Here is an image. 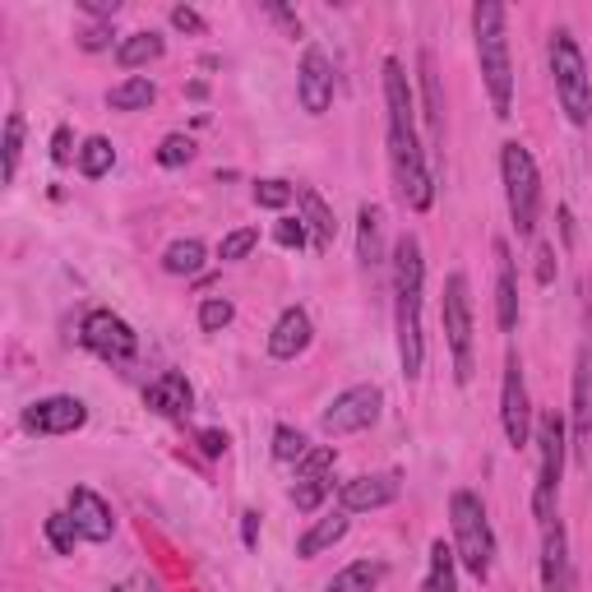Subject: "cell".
Masks as SVG:
<instances>
[{"label":"cell","mask_w":592,"mask_h":592,"mask_svg":"<svg viewBox=\"0 0 592 592\" xmlns=\"http://www.w3.org/2000/svg\"><path fill=\"white\" fill-rule=\"evenodd\" d=\"M384 107H389V163H393V181H399V194L407 209L426 213L436 204V181L426 171V153L417 144V107H412V88H407V74L403 66L384 61Z\"/></svg>","instance_id":"cell-1"},{"label":"cell","mask_w":592,"mask_h":592,"mask_svg":"<svg viewBox=\"0 0 592 592\" xmlns=\"http://www.w3.org/2000/svg\"><path fill=\"white\" fill-rule=\"evenodd\" d=\"M472 33H477V61H482V79H486L490 107H496V116L505 121L509 107H514V66H509L505 5H496V0L472 5Z\"/></svg>","instance_id":"cell-2"},{"label":"cell","mask_w":592,"mask_h":592,"mask_svg":"<svg viewBox=\"0 0 592 592\" xmlns=\"http://www.w3.org/2000/svg\"><path fill=\"white\" fill-rule=\"evenodd\" d=\"M449 523H453V550L467 565L472 579L490 575V560H496V532H490L486 505L472 490H453L449 496Z\"/></svg>","instance_id":"cell-3"},{"label":"cell","mask_w":592,"mask_h":592,"mask_svg":"<svg viewBox=\"0 0 592 592\" xmlns=\"http://www.w3.org/2000/svg\"><path fill=\"white\" fill-rule=\"evenodd\" d=\"M500 176H505V200H509L514 232L532 236V232H537V218H542V176H537L532 153L519 140H509L500 149Z\"/></svg>","instance_id":"cell-4"},{"label":"cell","mask_w":592,"mask_h":592,"mask_svg":"<svg viewBox=\"0 0 592 592\" xmlns=\"http://www.w3.org/2000/svg\"><path fill=\"white\" fill-rule=\"evenodd\" d=\"M550 74H556V93H560V107L575 126L592 121V79L583 66V51L579 43L569 37V28L550 33Z\"/></svg>","instance_id":"cell-5"},{"label":"cell","mask_w":592,"mask_h":592,"mask_svg":"<svg viewBox=\"0 0 592 592\" xmlns=\"http://www.w3.org/2000/svg\"><path fill=\"white\" fill-rule=\"evenodd\" d=\"M537 490H532V514H537V523L546 528L550 519H556V500H560V477H565V417L560 412H542L537 417Z\"/></svg>","instance_id":"cell-6"},{"label":"cell","mask_w":592,"mask_h":592,"mask_svg":"<svg viewBox=\"0 0 592 592\" xmlns=\"http://www.w3.org/2000/svg\"><path fill=\"white\" fill-rule=\"evenodd\" d=\"M380 412H384V393H380V384H352V389H343L339 399L324 407L320 430H324L329 440L357 436V430H370L375 422H380Z\"/></svg>","instance_id":"cell-7"},{"label":"cell","mask_w":592,"mask_h":592,"mask_svg":"<svg viewBox=\"0 0 592 592\" xmlns=\"http://www.w3.org/2000/svg\"><path fill=\"white\" fill-rule=\"evenodd\" d=\"M445 339H449V352H453V375H459V384L472 380V301H467V279L463 273H449L445 279Z\"/></svg>","instance_id":"cell-8"},{"label":"cell","mask_w":592,"mask_h":592,"mask_svg":"<svg viewBox=\"0 0 592 592\" xmlns=\"http://www.w3.org/2000/svg\"><path fill=\"white\" fill-rule=\"evenodd\" d=\"M84 347L97 352L103 362H134V352H140V339H134V329L121 320L116 310H88L84 315Z\"/></svg>","instance_id":"cell-9"},{"label":"cell","mask_w":592,"mask_h":592,"mask_svg":"<svg viewBox=\"0 0 592 592\" xmlns=\"http://www.w3.org/2000/svg\"><path fill=\"white\" fill-rule=\"evenodd\" d=\"M500 422L505 436L514 449H523L532 440V403H528V384H523V362L519 352L505 357V384H500Z\"/></svg>","instance_id":"cell-10"},{"label":"cell","mask_w":592,"mask_h":592,"mask_svg":"<svg viewBox=\"0 0 592 592\" xmlns=\"http://www.w3.org/2000/svg\"><path fill=\"white\" fill-rule=\"evenodd\" d=\"M569 426H575V453H579V463H588L592 459V347H579V362H575Z\"/></svg>","instance_id":"cell-11"},{"label":"cell","mask_w":592,"mask_h":592,"mask_svg":"<svg viewBox=\"0 0 592 592\" xmlns=\"http://www.w3.org/2000/svg\"><path fill=\"white\" fill-rule=\"evenodd\" d=\"M399 472H370V477H347L339 486V505H343V514H366V509H384L399 500Z\"/></svg>","instance_id":"cell-12"},{"label":"cell","mask_w":592,"mask_h":592,"mask_svg":"<svg viewBox=\"0 0 592 592\" xmlns=\"http://www.w3.org/2000/svg\"><path fill=\"white\" fill-rule=\"evenodd\" d=\"M84 422H88V407L70 399V393H56V399H43L24 412V426L33 436H70V430H79Z\"/></svg>","instance_id":"cell-13"},{"label":"cell","mask_w":592,"mask_h":592,"mask_svg":"<svg viewBox=\"0 0 592 592\" xmlns=\"http://www.w3.org/2000/svg\"><path fill=\"white\" fill-rule=\"evenodd\" d=\"M296 97L310 116H324L333 103V66L320 47H306L301 56V70H296Z\"/></svg>","instance_id":"cell-14"},{"label":"cell","mask_w":592,"mask_h":592,"mask_svg":"<svg viewBox=\"0 0 592 592\" xmlns=\"http://www.w3.org/2000/svg\"><path fill=\"white\" fill-rule=\"evenodd\" d=\"M575 565H569V537L565 523L550 519L542 528V592H575Z\"/></svg>","instance_id":"cell-15"},{"label":"cell","mask_w":592,"mask_h":592,"mask_svg":"<svg viewBox=\"0 0 592 592\" xmlns=\"http://www.w3.org/2000/svg\"><path fill=\"white\" fill-rule=\"evenodd\" d=\"M66 514L74 519L79 532H84V542H107L111 532H116L111 505L97 496V490H88V486H74V490H70V509H66Z\"/></svg>","instance_id":"cell-16"},{"label":"cell","mask_w":592,"mask_h":592,"mask_svg":"<svg viewBox=\"0 0 592 592\" xmlns=\"http://www.w3.org/2000/svg\"><path fill=\"white\" fill-rule=\"evenodd\" d=\"M399 362L403 375L417 380L426 366V343H422V296H399Z\"/></svg>","instance_id":"cell-17"},{"label":"cell","mask_w":592,"mask_h":592,"mask_svg":"<svg viewBox=\"0 0 592 592\" xmlns=\"http://www.w3.org/2000/svg\"><path fill=\"white\" fill-rule=\"evenodd\" d=\"M310 339H315L310 315H306L301 306H287V310L279 315V324H273V333H269V357H273V362H296V357H301V352L310 347Z\"/></svg>","instance_id":"cell-18"},{"label":"cell","mask_w":592,"mask_h":592,"mask_svg":"<svg viewBox=\"0 0 592 592\" xmlns=\"http://www.w3.org/2000/svg\"><path fill=\"white\" fill-rule=\"evenodd\" d=\"M144 403L157 412V417H181V412H190V403H194V389L181 370H163L144 389Z\"/></svg>","instance_id":"cell-19"},{"label":"cell","mask_w":592,"mask_h":592,"mask_svg":"<svg viewBox=\"0 0 592 592\" xmlns=\"http://www.w3.org/2000/svg\"><path fill=\"white\" fill-rule=\"evenodd\" d=\"M296 204H301V223H306V232L315 236V250H329L333 241H339V218H333V209L324 204V194H320V190L296 186Z\"/></svg>","instance_id":"cell-20"},{"label":"cell","mask_w":592,"mask_h":592,"mask_svg":"<svg viewBox=\"0 0 592 592\" xmlns=\"http://www.w3.org/2000/svg\"><path fill=\"white\" fill-rule=\"evenodd\" d=\"M496 320L505 333L519 324V283H514V260H509L505 241H496Z\"/></svg>","instance_id":"cell-21"},{"label":"cell","mask_w":592,"mask_h":592,"mask_svg":"<svg viewBox=\"0 0 592 592\" xmlns=\"http://www.w3.org/2000/svg\"><path fill=\"white\" fill-rule=\"evenodd\" d=\"M357 254L366 269L384 264V213L375 204H362V213H357Z\"/></svg>","instance_id":"cell-22"},{"label":"cell","mask_w":592,"mask_h":592,"mask_svg":"<svg viewBox=\"0 0 592 592\" xmlns=\"http://www.w3.org/2000/svg\"><path fill=\"white\" fill-rule=\"evenodd\" d=\"M343 537H347V514H329V519L310 523V528L301 532V542H296V556H301V560H315L320 550L339 546Z\"/></svg>","instance_id":"cell-23"},{"label":"cell","mask_w":592,"mask_h":592,"mask_svg":"<svg viewBox=\"0 0 592 592\" xmlns=\"http://www.w3.org/2000/svg\"><path fill=\"white\" fill-rule=\"evenodd\" d=\"M422 592H459V550L445 537L430 542V575H426Z\"/></svg>","instance_id":"cell-24"},{"label":"cell","mask_w":592,"mask_h":592,"mask_svg":"<svg viewBox=\"0 0 592 592\" xmlns=\"http://www.w3.org/2000/svg\"><path fill=\"white\" fill-rule=\"evenodd\" d=\"M163 51H167V43L153 28L149 33H130V37L116 43V66H121V70H140V66H153Z\"/></svg>","instance_id":"cell-25"},{"label":"cell","mask_w":592,"mask_h":592,"mask_svg":"<svg viewBox=\"0 0 592 592\" xmlns=\"http://www.w3.org/2000/svg\"><path fill=\"white\" fill-rule=\"evenodd\" d=\"M153 97H157L153 79H144V74H126L121 84H111L107 107H111V111H149V107H153Z\"/></svg>","instance_id":"cell-26"},{"label":"cell","mask_w":592,"mask_h":592,"mask_svg":"<svg viewBox=\"0 0 592 592\" xmlns=\"http://www.w3.org/2000/svg\"><path fill=\"white\" fill-rule=\"evenodd\" d=\"M422 103H426L430 134H436V144H440V140H445V97H440V74H436V61H430V51H422Z\"/></svg>","instance_id":"cell-27"},{"label":"cell","mask_w":592,"mask_h":592,"mask_svg":"<svg viewBox=\"0 0 592 592\" xmlns=\"http://www.w3.org/2000/svg\"><path fill=\"white\" fill-rule=\"evenodd\" d=\"M380 583H384V565L380 560H357V565H347L329 579V592H375Z\"/></svg>","instance_id":"cell-28"},{"label":"cell","mask_w":592,"mask_h":592,"mask_svg":"<svg viewBox=\"0 0 592 592\" xmlns=\"http://www.w3.org/2000/svg\"><path fill=\"white\" fill-rule=\"evenodd\" d=\"M163 269L176 273V279H194V273L204 269V241H194V236H186V241H171L163 250Z\"/></svg>","instance_id":"cell-29"},{"label":"cell","mask_w":592,"mask_h":592,"mask_svg":"<svg viewBox=\"0 0 592 592\" xmlns=\"http://www.w3.org/2000/svg\"><path fill=\"white\" fill-rule=\"evenodd\" d=\"M111 163H116V149H111V140H103V134H93V140H84V149H79V171L93 176V181L107 176Z\"/></svg>","instance_id":"cell-30"},{"label":"cell","mask_w":592,"mask_h":592,"mask_svg":"<svg viewBox=\"0 0 592 592\" xmlns=\"http://www.w3.org/2000/svg\"><path fill=\"white\" fill-rule=\"evenodd\" d=\"M0 153H5V163H0V181H14V171H19V153H24V116H10V121H5V149H0Z\"/></svg>","instance_id":"cell-31"},{"label":"cell","mask_w":592,"mask_h":592,"mask_svg":"<svg viewBox=\"0 0 592 592\" xmlns=\"http://www.w3.org/2000/svg\"><path fill=\"white\" fill-rule=\"evenodd\" d=\"M310 453V445H306V436L296 426H273V459L279 463H301Z\"/></svg>","instance_id":"cell-32"},{"label":"cell","mask_w":592,"mask_h":592,"mask_svg":"<svg viewBox=\"0 0 592 592\" xmlns=\"http://www.w3.org/2000/svg\"><path fill=\"white\" fill-rule=\"evenodd\" d=\"M79 537H84V532L74 528L70 514H51V519H47V542H51L56 556H74V542H79Z\"/></svg>","instance_id":"cell-33"},{"label":"cell","mask_w":592,"mask_h":592,"mask_svg":"<svg viewBox=\"0 0 592 592\" xmlns=\"http://www.w3.org/2000/svg\"><path fill=\"white\" fill-rule=\"evenodd\" d=\"M324 496H329V477H296V486H292V500L301 514H315L324 505Z\"/></svg>","instance_id":"cell-34"},{"label":"cell","mask_w":592,"mask_h":592,"mask_svg":"<svg viewBox=\"0 0 592 592\" xmlns=\"http://www.w3.org/2000/svg\"><path fill=\"white\" fill-rule=\"evenodd\" d=\"M260 246V227H236V232H227L223 236V246H218V254L227 264H236V260H246V254Z\"/></svg>","instance_id":"cell-35"},{"label":"cell","mask_w":592,"mask_h":592,"mask_svg":"<svg viewBox=\"0 0 592 592\" xmlns=\"http://www.w3.org/2000/svg\"><path fill=\"white\" fill-rule=\"evenodd\" d=\"M232 320H236V306L227 301V296H209V301L200 306V329L204 333H223Z\"/></svg>","instance_id":"cell-36"},{"label":"cell","mask_w":592,"mask_h":592,"mask_svg":"<svg viewBox=\"0 0 592 592\" xmlns=\"http://www.w3.org/2000/svg\"><path fill=\"white\" fill-rule=\"evenodd\" d=\"M190 157H194V140H190V134H167V140L157 144V163H163V167H186Z\"/></svg>","instance_id":"cell-37"},{"label":"cell","mask_w":592,"mask_h":592,"mask_svg":"<svg viewBox=\"0 0 592 592\" xmlns=\"http://www.w3.org/2000/svg\"><path fill=\"white\" fill-rule=\"evenodd\" d=\"M292 186L287 181H279V176H269V181H260V186H254V204H260V209H287L292 204Z\"/></svg>","instance_id":"cell-38"},{"label":"cell","mask_w":592,"mask_h":592,"mask_svg":"<svg viewBox=\"0 0 592 592\" xmlns=\"http://www.w3.org/2000/svg\"><path fill=\"white\" fill-rule=\"evenodd\" d=\"M306 223L301 218H279V227H273V241L279 246H287V250H301L306 246Z\"/></svg>","instance_id":"cell-39"},{"label":"cell","mask_w":592,"mask_h":592,"mask_svg":"<svg viewBox=\"0 0 592 592\" xmlns=\"http://www.w3.org/2000/svg\"><path fill=\"white\" fill-rule=\"evenodd\" d=\"M111 37H116L111 24H88V28H79V33H74V43L84 47V51H107V47H111Z\"/></svg>","instance_id":"cell-40"},{"label":"cell","mask_w":592,"mask_h":592,"mask_svg":"<svg viewBox=\"0 0 592 592\" xmlns=\"http://www.w3.org/2000/svg\"><path fill=\"white\" fill-rule=\"evenodd\" d=\"M171 24L181 28V33H194V37H204V33H209V24H204V19L194 14L190 5H176V10H171Z\"/></svg>","instance_id":"cell-41"},{"label":"cell","mask_w":592,"mask_h":592,"mask_svg":"<svg viewBox=\"0 0 592 592\" xmlns=\"http://www.w3.org/2000/svg\"><path fill=\"white\" fill-rule=\"evenodd\" d=\"M79 10L93 14V19H103V24H111L116 10H121V0H79Z\"/></svg>","instance_id":"cell-42"},{"label":"cell","mask_w":592,"mask_h":592,"mask_svg":"<svg viewBox=\"0 0 592 592\" xmlns=\"http://www.w3.org/2000/svg\"><path fill=\"white\" fill-rule=\"evenodd\" d=\"M70 157H74V153H70V130L61 126V130L51 134V163H56V167H66Z\"/></svg>","instance_id":"cell-43"},{"label":"cell","mask_w":592,"mask_h":592,"mask_svg":"<svg viewBox=\"0 0 592 592\" xmlns=\"http://www.w3.org/2000/svg\"><path fill=\"white\" fill-rule=\"evenodd\" d=\"M200 449L209 453V459H218V453H227V436L223 430H200Z\"/></svg>","instance_id":"cell-44"},{"label":"cell","mask_w":592,"mask_h":592,"mask_svg":"<svg viewBox=\"0 0 592 592\" xmlns=\"http://www.w3.org/2000/svg\"><path fill=\"white\" fill-rule=\"evenodd\" d=\"M241 542L254 550V546H260V514H254V509H246V514H241Z\"/></svg>","instance_id":"cell-45"},{"label":"cell","mask_w":592,"mask_h":592,"mask_svg":"<svg viewBox=\"0 0 592 592\" xmlns=\"http://www.w3.org/2000/svg\"><path fill=\"white\" fill-rule=\"evenodd\" d=\"M537 283H550L556 279V246H542V254H537Z\"/></svg>","instance_id":"cell-46"},{"label":"cell","mask_w":592,"mask_h":592,"mask_svg":"<svg viewBox=\"0 0 592 592\" xmlns=\"http://www.w3.org/2000/svg\"><path fill=\"white\" fill-rule=\"evenodd\" d=\"M269 10H273V19H279V24H283V28L292 33V37H296V33H301V19H296L292 10H283V5H269Z\"/></svg>","instance_id":"cell-47"},{"label":"cell","mask_w":592,"mask_h":592,"mask_svg":"<svg viewBox=\"0 0 592 592\" xmlns=\"http://www.w3.org/2000/svg\"><path fill=\"white\" fill-rule=\"evenodd\" d=\"M111 592H121V588H111Z\"/></svg>","instance_id":"cell-48"}]
</instances>
